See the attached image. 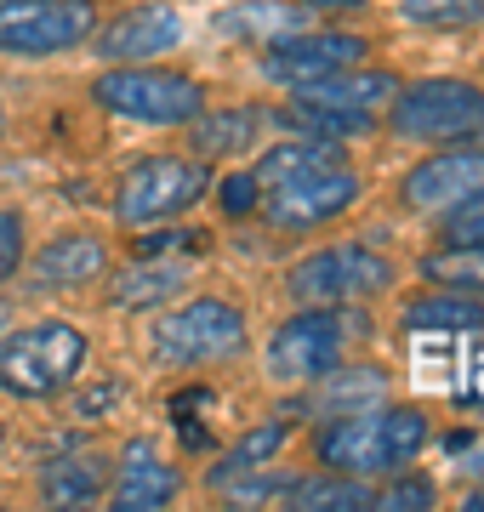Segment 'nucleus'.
I'll return each mask as SVG.
<instances>
[{
  "mask_svg": "<svg viewBox=\"0 0 484 512\" xmlns=\"http://www.w3.org/2000/svg\"><path fill=\"white\" fill-rule=\"evenodd\" d=\"M405 80L388 69H336V74H319V80H308V86H297L302 97H314V103H342V109H376V103H388L393 92H399Z\"/></svg>",
  "mask_w": 484,
  "mask_h": 512,
  "instance_id": "obj_22",
  "label": "nucleus"
},
{
  "mask_svg": "<svg viewBox=\"0 0 484 512\" xmlns=\"http://www.w3.org/2000/svg\"><path fill=\"white\" fill-rule=\"evenodd\" d=\"M86 336L69 319H35L0 336V393L12 399H57L86 370Z\"/></svg>",
  "mask_w": 484,
  "mask_h": 512,
  "instance_id": "obj_2",
  "label": "nucleus"
},
{
  "mask_svg": "<svg viewBox=\"0 0 484 512\" xmlns=\"http://www.w3.org/2000/svg\"><path fill=\"white\" fill-rule=\"evenodd\" d=\"M0 131H6V109H0Z\"/></svg>",
  "mask_w": 484,
  "mask_h": 512,
  "instance_id": "obj_39",
  "label": "nucleus"
},
{
  "mask_svg": "<svg viewBox=\"0 0 484 512\" xmlns=\"http://www.w3.org/2000/svg\"><path fill=\"white\" fill-rule=\"evenodd\" d=\"M23 256H29V239H23V217H18V211H0V285L23 274Z\"/></svg>",
  "mask_w": 484,
  "mask_h": 512,
  "instance_id": "obj_31",
  "label": "nucleus"
},
{
  "mask_svg": "<svg viewBox=\"0 0 484 512\" xmlns=\"http://www.w3.org/2000/svg\"><path fill=\"white\" fill-rule=\"evenodd\" d=\"M308 12H348V6H359V0H302Z\"/></svg>",
  "mask_w": 484,
  "mask_h": 512,
  "instance_id": "obj_35",
  "label": "nucleus"
},
{
  "mask_svg": "<svg viewBox=\"0 0 484 512\" xmlns=\"http://www.w3.org/2000/svg\"><path fill=\"white\" fill-rule=\"evenodd\" d=\"M428 444V416L416 404H371L354 416H331L314 433V456L331 473H354V478H388L399 467L422 456Z\"/></svg>",
  "mask_w": 484,
  "mask_h": 512,
  "instance_id": "obj_1",
  "label": "nucleus"
},
{
  "mask_svg": "<svg viewBox=\"0 0 484 512\" xmlns=\"http://www.w3.org/2000/svg\"><path fill=\"white\" fill-rule=\"evenodd\" d=\"M399 279L388 256H376L371 245H331V251L302 256L291 268V296L302 308H336V302H365V296H382Z\"/></svg>",
  "mask_w": 484,
  "mask_h": 512,
  "instance_id": "obj_7",
  "label": "nucleus"
},
{
  "mask_svg": "<svg viewBox=\"0 0 484 512\" xmlns=\"http://www.w3.org/2000/svg\"><path fill=\"white\" fill-rule=\"evenodd\" d=\"M365 325H371V319H365V313H348V302L291 313V319L274 330V342H268V376L285 382V387L319 382L325 370H336L348 359V336L365 330Z\"/></svg>",
  "mask_w": 484,
  "mask_h": 512,
  "instance_id": "obj_4",
  "label": "nucleus"
},
{
  "mask_svg": "<svg viewBox=\"0 0 484 512\" xmlns=\"http://www.w3.org/2000/svg\"><path fill=\"white\" fill-rule=\"evenodd\" d=\"M467 507H473V512H484V490H479V495H473V501H467Z\"/></svg>",
  "mask_w": 484,
  "mask_h": 512,
  "instance_id": "obj_36",
  "label": "nucleus"
},
{
  "mask_svg": "<svg viewBox=\"0 0 484 512\" xmlns=\"http://www.w3.org/2000/svg\"><path fill=\"white\" fill-rule=\"evenodd\" d=\"M376 484L371 478H354V473H314V478H297L291 484V507H319V512H348V507H371Z\"/></svg>",
  "mask_w": 484,
  "mask_h": 512,
  "instance_id": "obj_24",
  "label": "nucleus"
},
{
  "mask_svg": "<svg viewBox=\"0 0 484 512\" xmlns=\"http://www.w3.org/2000/svg\"><path fill=\"white\" fill-rule=\"evenodd\" d=\"M268 52L257 57V69L268 80H280V86H308L319 74H336V69H354L359 57H365V40L359 35H342V29H314V35H291L280 40H262Z\"/></svg>",
  "mask_w": 484,
  "mask_h": 512,
  "instance_id": "obj_12",
  "label": "nucleus"
},
{
  "mask_svg": "<svg viewBox=\"0 0 484 512\" xmlns=\"http://www.w3.org/2000/svg\"><path fill=\"white\" fill-rule=\"evenodd\" d=\"M399 18L416 29H473L484 23V0H399Z\"/></svg>",
  "mask_w": 484,
  "mask_h": 512,
  "instance_id": "obj_28",
  "label": "nucleus"
},
{
  "mask_svg": "<svg viewBox=\"0 0 484 512\" xmlns=\"http://www.w3.org/2000/svg\"><path fill=\"white\" fill-rule=\"evenodd\" d=\"M302 18H308V6L245 0V6L228 12V18H217V29H223V35H251V40H280V35H291V29H302Z\"/></svg>",
  "mask_w": 484,
  "mask_h": 512,
  "instance_id": "obj_25",
  "label": "nucleus"
},
{
  "mask_svg": "<svg viewBox=\"0 0 484 512\" xmlns=\"http://www.w3.org/2000/svg\"><path fill=\"white\" fill-rule=\"evenodd\" d=\"M188 285V262H171V256H143V262H131L120 274L109 279V302L126 313H143V308H160L171 296Z\"/></svg>",
  "mask_w": 484,
  "mask_h": 512,
  "instance_id": "obj_17",
  "label": "nucleus"
},
{
  "mask_svg": "<svg viewBox=\"0 0 484 512\" xmlns=\"http://www.w3.org/2000/svg\"><path fill=\"white\" fill-rule=\"evenodd\" d=\"M359 171L354 165H331V171H314V177H297V183H274L262 188V211L280 228H319V222H336L342 211L359 205Z\"/></svg>",
  "mask_w": 484,
  "mask_h": 512,
  "instance_id": "obj_10",
  "label": "nucleus"
},
{
  "mask_svg": "<svg viewBox=\"0 0 484 512\" xmlns=\"http://www.w3.org/2000/svg\"><path fill=\"white\" fill-rule=\"evenodd\" d=\"M171 46H183V18L166 0L126 6L109 29H97V57H109V63H149Z\"/></svg>",
  "mask_w": 484,
  "mask_h": 512,
  "instance_id": "obj_13",
  "label": "nucleus"
},
{
  "mask_svg": "<svg viewBox=\"0 0 484 512\" xmlns=\"http://www.w3.org/2000/svg\"><path fill=\"white\" fill-rule=\"evenodd\" d=\"M97 35V0H0V52L57 57Z\"/></svg>",
  "mask_w": 484,
  "mask_h": 512,
  "instance_id": "obj_9",
  "label": "nucleus"
},
{
  "mask_svg": "<svg viewBox=\"0 0 484 512\" xmlns=\"http://www.w3.org/2000/svg\"><path fill=\"white\" fill-rule=\"evenodd\" d=\"M0 336H6V302H0Z\"/></svg>",
  "mask_w": 484,
  "mask_h": 512,
  "instance_id": "obj_37",
  "label": "nucleus"
},
{
  "mask_svg": "<svg viewBox=\"0 0 484 512\" xmlns=\"http://www.w3.org/2000/svg\"><path fill=\"white\" fill-rule=\"evenodd\" d=\"M109 456H97V450H69V456L46 461V473H40V495H46V507H92L109 495Z\"/></svg>",
  "mask_w": 484,
  "mask_h": 512,
  "instance_id": "obj_16",
  "label": "nucleus"
},
{
  "mask_svg": "<svg viewBox=\"0 0 484 512\" xmlns=\"http://www.w3.org/2000/svg\"><path fill=\"white\" fill-rule=\"evenodd\" d=\"M382 399H388V376L376 365H336L319 382H308V404L319 410V421L354 416V410H371Z\"/></svg>",
  "mask_w": 484,
  "mask_h": 512,
  "instance_id": "obj_18",
  "label": "nucleus"
},
{
  "mask_svg": "<svg viewBox=\"0 0 484 512\" xmlns=\"http://www.w3.org/2000/svg\"><path fill=\"white\" fill-rule=\"evenodd\" d=\"M331 165H348V148L336 137H291V143H274L257 160V188L274 183H297V177H314V171H331Z\"/></svg>",
  "mask_w": 484,
  "mask_h": 512,
  "instance_id": "obj_19",
  "label": "nucleus"
},
{
  "mask_svg": "<svg viewBox=\"0 0 484 512\" xmlns=\"http://www.w3.org/2000/svg\"><path fill=\"white\" fill-rule=\"evenodd\" d=\"M251 348L245 313L223 296H194L183 308H171L149 330V359L160 370H194V365H228Z\"/></svg>",
  "mask_w": 484,
  "mask_h": 512,
  "instance_id": "obj_3",
  "label": "nucleus"
},
{
  "mask_svg": "<svg viewBox=\"0 0 484 512\" xmlns=\"http://www.w3.org/2000/svg\"><path fill=\"white\" fill-rule=\"evenodd\" d=\"M484 194V143H450L445 154L422 160L416 171H405L399 200L410 211H462Z\"/></svg>",
  "mask_w": 484,
  "mask_h": 512,
  "instance_id": "obj_11",
  "label": "nucleus"
},
{
  "mask_svg": "<svg viewBox=\"0 0 484 512\" xmlns=\"http://www.w3.org/2000/svg\"><path fill=\"white\" fill-rule=\"evenodd\" d=\"M450 239H462V245H484V200L462 205V211H450Z\"/></svg>",
  "mask_w": 484,
  "mask_h": 512,
  "instance_id": "obj_33",
  "label": "nucleus"
},
{
  "mask_svg": "<svg viewBox=\"0 0 484 512\" xmlns=\"http://www.w3.org/2000/svg\"><path fill=\"white\" fill-rule=\"evenodd\" d=\"M177 490H183V473L171 461H160L154 439H137V444H126V461L109 478V495L103 501L114 512H160L177 501Z\"/></svg>",
  "mask_w": 484,
  "mask_h": 512,
  "instance_id": "obj_15",
  "label": "nucleus"
},
{
  "mask_svg": "<svg viewBox=\"0 0 484 512\" xmlns=\"http://www.w3.org/2000/svg\"><path fill=\"white\" fill-rule=\"evenodd\" d=\"M399 325L416 330V336H467V330H484V296L467 291L416 296V302L399 308Z\"/></svg>",
  "mask_w": 484,
  "mask_h": 512,
  "instance_id": "obj_20",
  "label": "nucleus"
},
{
  "mask_svg": "<svg viewBox=\"0 0 484 512\" xmlns=\"http://www.w3.org/2000/svg\"><path fill=\"white\" fill-rule=\"evenodd\" d=\"M439 501V490H433V478H422V473H410V467H399V473L382 484V490L371 495V507H399V512H422V507H433Z\"/></svg>",
  "mask_w": 484,
  "mask_h": 512,
  "instance_id": "obj_30",
  "label": "nucleus"
},
{
  "mask_svg": "<svg viewBox=\"0 0 484 512\" xmlns=\"http://www.w3.org/2000/svg\"><path fill=\"white\" fill-rule=\"evenodd\" d=\"M280 450H285V421H262V427H251V433H245V439L211 467L205 484H217V478H228V473H245V467H268Z\"/></svg>",
  "mask_w": 484,
  "mask_h": 512,
  "instance_id": "obj_27",
  "label": "nucleus"
},
{
  "mask_svg": "<svg viewBox=\"0 0 484 512\" xmlns=\"http://www.w3.org/2000/svg\"><path fill=\"white\" fill-rule=\"evenodd\" d=\"M120 399V387H97V393H80L75 399V416H97V410H109Z\"/></svg>",
  "mask_w": 484,
  "mask_h": 512,
  "instance_id": "obj_34",
  "label": "nucleus"
},
{
  "mask_svg": "<svg viewBox=\"0 0 484 512\" xmlns=\"http://www.w3.org/2000/svg\"><path fill=\"white\" fill-rule=\"evenodd\" d=\"M257 200H262V188H257L251 171H240V177H228V183H223V211H234V217H251Z\"/></svg>",
  "mask_w": 484,
  "mask_h": 512,
  "instance_id": "obj_32",
  "label": "nucleus"
},
{
  "mask_svg": "<svg viewBox=\"0 0 484 512\" xmlns=\"http://www.w3.org/2000/svg\"><path fill=\"white\" fill-rule=\"evenodd\" d=\"M388 126L405 143H467L484 131V92L473 80H450V74L399 86L388 97Z\"/></svg>",
  "mask_w": 484,
  "mask_h": 512,
  "instance_id": "obj_5",
  "label": "nucleus"
},
{
  "mask_svg": "<svg viewBox=\"0 0 484 512\" xmlns=\"http://www.w3.org/2000/svg\"><path fill=\"white\" fill-rule=\"evenodd\" d=\"M188 143H194V154L200 160H223V154H245V148L257 143L262 131V109H223V114H194L188 120Z\"/></svg>",
  "mask_w": 484,
  "mask_h": 512,
  "instance_id": "obj_23",
  "label": "nucleus"
},
{
  "mask_svg": "<svg viewBox=\"0 0 484 512\" xmlns=\"http://www.w3.org/2000/svg\"><path fill=\"white\" fill-rule=\"evenodd\" d=\"M422 279H433L439 291L484 296V245H462V239H450V251L422 256Z\"/></svg>",
  "mask_w": 484,
  "mask_h": 512,
  "instance_id": "obj_26",
  "label": "nucleus"
},
{
  "mask_svg": "<svg viewBox=\"0 0 484 512\" xmlns=\"http://www.w3.org/2000/svg\"><path fill=\"white\" fill-rule=\"evenodd\" d=\"M205 177L200 160H177V154H154V160H137L120 177V194H114V217L126 228H143V222H166V217H183L205 200Z\"/></svg>",
  "mask_w": 484,
  "mask_h": 512,
  "instance_id": "obj_8",
  "label": "nucleus"
},
{
  "mask_svg": "<svg viewBox=\"0 0 484 512\" xmlns=\"http://www.w3.org/2000/svg\"><path fill=\"white\" fill-rule=\"evenodd\" d=\"M29 262V285L35 291H80L92 279L109 274V245L92 234V228H63L57 239H46Z\"/></svg>",
  "mask_w": 484,
  "mask_h": 512,
  "instance_id": "obj_14",
  "label": "nucleus"
},
{
  "mask_svg": "<svg viewBox=\"0 0 484 512\" xmlns=\"http://www.w3.org/2000/svg\"><path fill=\"white\" fill-rule=\"evenodd\" d=\"M291 484H297L291 473H257V467H245V473L217 478L211 490L223 495V501H234V507H262V501H285Z\"/></svg>",
  "mask_w": 484,
  "mask_h": 512,
  "instance_id": "obj_29",
  "label": "nucleus"
},
{
  "mask_svg": "<svg viewBox=\"0 0 484 512\" xmlns=\"http://www.w3.org/2000/svg\"><path fill=\"white\" fill-rule=\"evenodd\" d=\"M92 97L109 114L143 120V126H188L205 109V92L194 74L149 69V63H114L109 74L92 80Z\"/></svg>",
  "mask_w": 484,
  "mask_h": 512,
  "instance_id": "obj_6",
  "label": "nucleus"
},
{
  "mask_svg": "<svg viewBox=\"0 0 484 512\" xmlns=\"http://www.w3.org/2000/svg\"><path fill=\"white\" fill-rule=\"evenodd\" d=\"M0 444H6V421H0Z\"/></svg>",
  "mask_w": 484,
  "mask_h": 512,
  "instance_id": "obj_38",
  "label": "nucleus"
},
{
  "mask_svg": "<svg viewBox=\"0 0 484 512\" xmlns=\"http://www.w3.org/2000/svg\"><path fill=\"white\" fill-rule=\"evenodd\" d=\"M274 120L302 137H336V143H348V137H365L376 126L371 109H342V103H314V97H291L285 109H274Z\"/></svg>",
  "mask_w": 484,
  "mask_h": 512,
  "instance_id": "obj_21",
  "label": "nucleus"
}]
</instances>
